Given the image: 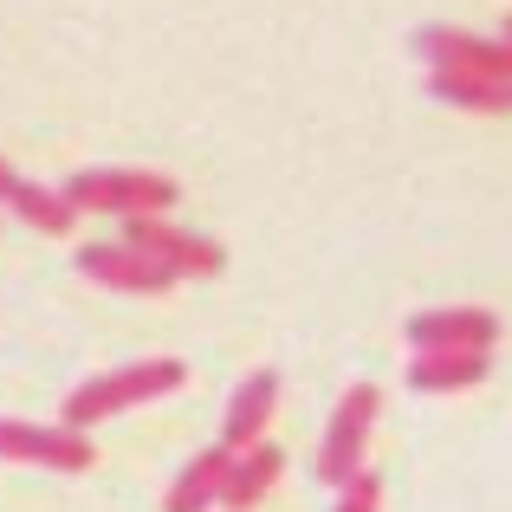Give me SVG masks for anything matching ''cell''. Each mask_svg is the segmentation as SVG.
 Instances as JSON below:
<instances>
[{"mask_svg":"<svg viewBox=\"0 0 512 512\" xmlns=\"http://www.w3.org/2000/svg\"><path fill=\"white\" fill-rule=\"evenodd\" d=\"M182 383H188V370H182L175 357L124 363V370L91 376V383H78L72 396H65V428H78V435H85V428H91V422H104V415H124V409H137V402L175 396Z\"/></svg>","mask_w":512,"mask_h":512,"instance_id":"cell-1","label":"cell"},{"mask_svg":"<svg viewBox=\"0 0 512 512\" xmlns=\"http://www.w3.org/2000/svg\"><path fill=\"white\" fill-rule=\"evenodd\" d=\"M376 506H383V480H376L370 467H363L350 487H338V512H376Z\"/></svg>","mask_w":512,"mask_h":512,"instance_id":"cell-15","label":"cell"},{"mask_svg":"<svg viewBox=\"0 0 512 512\" xmlns=\"http://www.w3.org/2000/svg\"><path fill=\"white\" fill-rule=\"evenodd\" d=\"M0 461H26V467H52V474H85L91 461H98V448H91V435H78V428H39V422H13V415H0Z\"/></svg>","mask_w":512,"mask_h":512,"instance_id":"cell-5","label":"cell"},{"mask_svg":"<svg viewBox=\"0 0 512 512\" xmlns=\"http://www.w3.org/2000/svg\"><path fill=\"white\" fill-rule=\"evenodd\" d=\"M20 188H26V175H13V163L0 156V208H13V195H20Z\"/></svg>","mask_w":512,"mask_h":512,"instance_id":"cell-16","label":"cell"},{"mask_svg":"<svg viewBox=\"0 0 512 512\" xmlns=\"http://www.w3.org/2000/svg\"><path fill=\"white\" fill-rule=\"evenodd\" d=\"M493 350H415L409 363V389L422 396H454V389H474L487 376Z\"/></svg>","mask_w":512,"mask_h":512,"instance_id":"cell-10","label":"cell"},{"mask_svg":"<svg viewBox=\"0 0 512 512\" xmlns=\"http://www.w3.org/2000/svg\"><path fill=\"white\" fill-rule=\"evenodd\" d=\"M124 247L150 253V260H156V266H169L175 279H214V273L227 266L221 240L188 234V227L163 221V214H137V221H124Z\"/></svg>","mask_w":512,"mask_h":512,"instance_id":"cell-4","label":"cell"},{"mask_svg":"<svg viewBox=\"0 0 512 512\" xmlns=\"http://www.w3.org/2000/svg\"><path fill=\"white\" fill-rule=\"evenodd\" d=\"M273 409H279V376H273V370H253L247 383L234 389V402H227L221 448H234V454L260 448V441H266V422H273Z\"/></svg>","mask_w":512,"mask_h":512,"instance_id":"cell-9","label":"cell"},{"mask_svg":"<svg viewBox=\"0 0 512 512\" xmlns=\"http://www.w3.org/2000/svg\"><path fill=\"white\" fill-rule=\"evenodd\" d=\"M65 201L78 214H124V221H137V214H169L182 201V188L156 169H78L65 182Z\"/></svg>","mask_w":512,"mask_h":512,"instance_id":"cell-2","label":"cell"},{"mask_svg":"<svg viewBox=\"0 0 512 512\" xmlns=\"http://www.w3.org/2000/svg\"><path fill=\"white\" fill-rule=\"evenodd\" d=\"M415 52L428 59V72H474V78L512 85V39H480V33H461V26H422Z\"/></svg>","mask_w":512,"mask_h":512,"instance_id":"cell-6","label":"cell"},{"mask_svg":"<svg viewBox=\"0 0 512 512\" xmlns=\"http://www.w3.org/2000/svg\"><path fill=\"white\" fill-rule=\"evenodd\" d=\"M286 474V454L273 448V441H260V448H247V454H234V474H227V493H221V506L227 512H253L273 493V480Z\"/></svg>","mask_w":512,"mask_h":512,"instance_id":"cell-12","label":"cell"},{"mask_svg":"<svg viewBox=\"0 0 512 512\" xmlns=\"http://www.w3.org/2000/svg\"><path fill=\"white\" fill-rule=\"evenodd\" d=\"M78 273L98 279V286H111V292H169V286H175L169 266H156L150 253L124 247V240H98V247H78Z\"/></svg>","mask_w":512,"mask_h":512,"instance_id":"cell-8","label":"cell"},{"mask_svg":"<svg viewBox=\"0 0 512 512\" xmlns=\"http://www.w3.org/2000/svg\"><path fill=\"white\" fill-rule=\"evenodd\" d=\"M428 91H435L441 104H461V111H480V117L512 111V85H500V78H474V72H428Z\"/></svg>","mask_w":512,"mask_h":512,"instance_id":"cell-13","label":"cell"},{"mask_svg":"<svg viewBox=\"0 0 512 512\" xmlns=\"http://www.w3.org/2000/svg\"><path fill=\"white\" fill-rule=\"evenodd\" d=\"M13 214H20L26 227H39V234H72L78 227V208L65 201V188H39V182H26L20 195H13Z\"/></svg>","mask_w":512,"mask_h":512,"instance_id":"cell-14","label":"cell"},{"mask_svg":"<svg viewBox=\"0 0 512 512\" xmlns=\"http://www.w3.org/2000/svg\"><path fill=\"white\" fill-rule=\"evenodd\" d=\"M227 474H234V448H201L195 461L175 474L163 512H208V506L227 493Z\"/></svg>","mask_w":512,"mask_h":512,"instance_id":"cell-11","label":"cell"},{"mask_svg":"<svg viewBox=\"0 0 512 512\" xmlns=\"http://www.w3.org/2000/svg\"><path fill=\"white\" fill-rule=\"evenodd\" d=\"M376 409H383L376 383H350L344 389L338 415H331V428H325V448H318V480H325V487H350V480L363 474V448H370Z\"/></svg>","mask_w":512,"mask_h":512,"instance_id":"cell-3","label":"cell"},{"mask_svg":"<svg viewBox=\"0 0 512 512\" xmlns=\"http://www.w3.org/2000/svg\"><path fill=\"white\" fill-rule=\"evenodd\" d=\"M506 39H512V13H506Z\"/></svg>","mask_w":512,"mask_h":512,"instance_id":"cell-17","label":"cell"},{"mask_svg":"<svg viewBox=\"0 0 512 512\" xmlns=\"http://www.w3.org/2000/svg\"><path fill=\"white\" fill-rule=\"evenodd\" d=\"M409 344L415 350H493L500 344V318L480 305H441V312H415L409 318Z\"/></svg>","mask_w":512,"mask_h":512,"instance_id":"cell-7","label":"cell"}]
</instances>
